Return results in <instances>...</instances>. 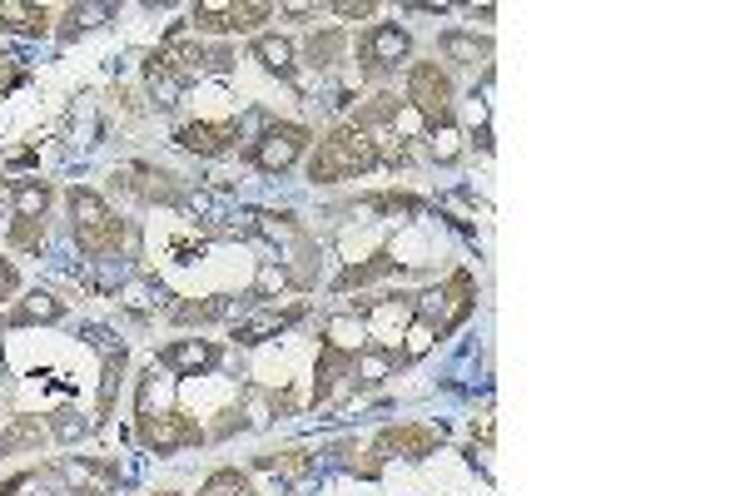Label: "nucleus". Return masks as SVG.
I'll return each instance as SVG.
<instances>
[{
    "label": "nucleus",
    "mask_w": 745,
    "mask_h": 496,
    "mask_svg": "<svg viewBox=\"0 0 745 496\" xmlns=\"http://www.w3.org/2000/svg\"><path fill=\"white\" fill-rule=\"evenodd\" d=\"M45 442V427H40V417H15L5 432H0V452H25V447H40Z\"/></svg>",
    "instance_id": "nucleus-16"
},
{
    "label": "nucleus",
    "mask_w": 745,
    "mask_h": 496,
    "mask_svg": "<svg viewBox=\"0 0 745 496\" xmlns=\"http://www.w3.org/2000/svg\"><path fill=\"white\" fill-rule=\"evenodd\" d=\"M274 5L264 0H244V5H199L194 10V25L199 30H254L259 20H269Z\"/></svg>",
    "instance_id": "nucleus-6"
},
{
    "label": "nucleus",
    "mask_w": 745,
    "mask_h": 496,
    "mask_svg": "<svg viewBox=\"0 0 745 496\" xmlns=\"http://www.w3.org/2000/svg\"><path fill=\"white\" fill-rule=\"evenodd\" d=\"M373 209H383V214H413V209H423V199H413V194H378V199H368Z\"/></svg>",
    "instance_id": "nucleus-26"
},
{
    "label": "nucleus",
    "mask_w": 745,
    "mask_h": 496,
    "mask_svg": "<svg viewBox=\"0 0 745 496\" xmlns=\"http://www.w3.org/2000/svg\"><path fill=\"white\" fill-rule=\"evenodd\" d=\"M472 293H477V288H472V278H467V273H452V278H447V288H443V298H447L443 333H447V328H457V323L472 313Z\"/></svg>",
    "instance_id": "nucleus-14"
},
{
    "label": "nucleus",
    "mask_w": 745,
    "mask_h": 496,
    "mask_svg": "<svg viewBox=\"0 0 745 496\" xmlns=\"http://www.w3.org/2000/svg\"><path fill=\"white\" fill-rule=\"evenodd\" d=\"M393 268V253H373L368 263H353L343 278H338V288H363V283H373V278H383Z\"/></svg>",
    "instance_id": "nucleus-21"
},
{
    "label": "nucleus",
    "mask_w": 745,
    "mask_h": 496,
    "mask_svg": "<svg viewBox=\"0 0 745 496\" xmlns=\"http://www.w3.org/2000/svg\"><path fill=\"white\" fill-rule=\"evenodd\" d=\"M45 204H50V184H40V179L15 184V219H40Z\"/></svg>",
    "instance_id": "nucleus-17"
},
{
    "label": "nucleus",
    "mask_w": 745,
    "mask_h": 496,
    "mask_svg": "<svg viewBox=\"0 0 745 496\" xmlns=\"http://www.w3.org/2000/svg\"><path fill=\"white\" fill-rule=\"evenodd\" d=\"M75 496H100V492H75Z\"/></svg>",
    "instance_id": "nucleus-32"
},
{
    "label": "nucleus",
    "mask_w": 745,
    "mask_h": 496,
    "mask_svg": "<svg viewBox=\"0 0 745 496\" xmlns=\"http://www.w3.org/2000/svg\"><path fill=\"white\" fill-rule=\"evenodd\" d=\"M398 115V95H378V100H368L358 115H353V129H368V124H388Z\"/></svg>",
    "instance_id": "nucleus-23"
},
{
    "label": "nucleus",
    "mask_w": 745,
    "mask_h": 496,
    "mask_svg": "<svg viewBox=\"0 0 745 496\" xmlns=\"http://www.w3.org/2000/svg\"><path fill=\"white\" fill-rule=\"evenodd\" d=\"M0 25L10 35H45L50 30V10L30 5V0H0Z\"/></svg>",
    "instance_id": "nucleus-11"
},
{
    "label": "nucleus",
    "mask_w": 745,
    "mask_h": 496,
    "mask_svg": "<svg viewBox=\"0 0 745 496\" xmlns=\"http://www.w3.org/2000/svg\"><path fill=\"white\" fill-rule=\"evenodd\" d=\"M189 154H224L234 139H239V124H184L179 134H174Z\"/></svg>",
    "instance_id": "nucleus-9"
},
{
    "label": "nucleus",
    "mask_w": 745,
    "mask_h": 496,
    "mask_svg": "<svg viewBox=\"0 0 745 496\" xmlns=\"http://www.w3.org/2000/svg\"><path fill=\"white\" fill-rule=\"evenodd\" d=\"M254 60L264 70H274V75H294V45L284 35H259L254 40Z\"/></svg>",
    "instance_id": "nucleus-13"
},
{
    "label": "nucleus",
    "mask_w": 745,
    "mask_h": 496,
    "mask_svg": "<svg viewBox=\"0 0 745 496\" xmlns=\"http://www.w3.org/2000/svg\"><path fill=\"white\" fill-rule=\"evenodd\" d=\"M70 214H75V239L85 253H120V244H130V229L120 214H110V204L90 189L70 194Z\"/></svg>",
    "instance_id": "nucleus-2"
},
{
    "label": "nucleus",
    "mask_w": 745,
    "mask_h": 496,
    "mask_svg": "<svg viewBox=\"0 0 745 496\" xmlns=\"http://www.w3.org/2000/svg\"><path fill=\"white\" fill-rule=\"evenodd\" d=\"M303 318V308H289V313H264L259 323H244L239 328V343H264L269 333H284L289 323H298Z\"/></svg>",
    "instance_id": "nucleus-18"
},
{
    "label": "nucleus",
    "mask_w": 745,
    "mask_h": 496,
    "mask_svg": "<svg viewBox=\"0 0 745 496\" xmlns=\"http://www.w3.org/2000/svg\"><path fill=\"white\" fill-rule=\"evenodd\" d=\"M343 45H348V35H343V30H318V35L308 40V60L328 70V65H338V55H343Z\"/></svg>",
    "instance_id": "nucleus-19"
},
{
    "label": "nucleus",
    "mask_w": 745,
    "mask_h": 496,
    "mask_svg": "<svg viewBox=\"0 0 745 496\" xmlns=\"http://www.w3.org/2000/svg\"><path fill=\"white\" fill-rule=\"evenodd\" d=\"M15 283H20V278H15V268L0 258V298H10V293H15Z\"/></svg>",
    "instance_id": "nucleus-30"
},
{
    "label": "nucleus",
    "mask_w": 745,
    "mask_h": 496,
    "mask_svg": "<svg viewBox=\"0 0 745 496\" xmlns=\"http://www.w3.org/2000/svg\"><path fill=\"white\" fill-rule=\"evenodd\" d=\"M428 343H433V328H428V323H418V328H413V338H408V358H423V353H428Z\"/></svg>",
    "instance_id": "nucleus-29"
},
{
    "label": "nucleus",
    "mask_w": 745,
    "mask_h": 496,
    "mask_svg": "<svg viewBox=\"0 0 745 496\" xmlns=\"http://www.w3.org/2000/svg\"><path fill=\"white\" fill-rule=\"evenodd\" d=\"M259 472H279V477H308L313 472V462H308V452H269V457H259Z\"/></svg>",
    "instance_id": "nucleus-20"
},
{
    "label": "nucleus",
    "mask_w": 745,
    "mask_h": 496,
    "mask_svg": "<svg viewBox=\"0 0 745 496\" xmlns=\"http://www.w3.org/2000/svg\"><path fill=\"white\" fill-rule=\"evenodd\" d=\"M443 442V427H423V422H403V427H388L378 432V452H398V457H428L433 447Z\"/></svg>",
    "instance_id": "nucleus-7"
},
{
    "label": "nucleus",
    "mask_w": 745,
    "mask_h": 496,
    "mask_svg": "<svg viewBox=\"0 0 745 496\" xmlns=\"http://www.w3.org/2000/svg\"><path fill=\"white\" fill-rule=\"evenodd\" d=\"M120 372H125V353L105 363V382H100V417H110V407H115V387H120Z\"/></svg>",
    "instance_id": "nucleus-25"
},
{
    "label": "nucleus",
    "mask_w": 745,
    "mask_h": 496,
    "mask_svg": "<svg viewBox=\"0 0 745 496\" xmlns=\"http://www.w3.org/2000/svg\"><path fill=\"white\" fill-rule=\"evenodd\" d=\"M408 100H413L433 124L452 120V85H447V75L433 65V60L413 65V75H408Z\"/></svg>",
    "instance_id": "nucleus-4"
},
{
    "label": "nucleus",
    "mask_w": 745,
    "mask_h": 496,
    "mask_svg": "<svg viewBox=\"0 0 745 496\" xmlns=\"http://www.w3.org/2000/svg\"><path fill=\"white\" fill-rule=\"evenodd\" d=\"M303 144H308V129H303V124H269V129L259 134V144L249 149V159H254L264 174H284V169H294Z\"/></svg>",
    "instance_id": "nucleus-3"
},
{
    "label": "nucleus",
    "mask_w": 745,
    "mask_h": 496,
    "mask_svg": "<svg viewBox=\"0 0 745 496\" xmlns=\"http://www.w3.org/2000/svg\"><path fill=\"white\" fill-rule=\"evenodd\" d=\"M159 496H174V492H159Z\"/></svg>",
    "instance_id": "nucleus-33"
},
{
    "label": "nucleus",
    "mask_w": 745,
    "mask_h": 496,
    "mask_svg": "<svg viewBox=\"0 0 745 496\" xmlns=\"http://www.w3.org/2000/svg\"><path fill=\"white\" fill-rule=\"evenodd\" d=\"M368 10H373L368 0H343V5H338V15H368Z\"/></svg>",
    "instance_id": "nucleus-31"
},
{
    "label": "nucleus",
    "mask_w": 745,
    "mask_h": 496,
    "mask_svg": "<svg viewBox=\"0 0 745 496\" xmlns=\"http://www.w3.org/2000/svg\"><path fill=\"white\" fill-rule=\"evenodd\" d=\"M358 55H363L368 70H388V65H398V60L408 55V35H403L398 25H373V30L358 40Z\"/></svg>",
    "instance_id": "nucleus-8"
},
{
    "label": "nucleus",
    "mask_w": 745,
    "mask_h": 496,
    "mask_svg": "<svg viewBox=\"0 0 745 496\" xmlns=\"http://www.w3.org/2000/svg\"><path fill=\"white\" fill-rule=\"evenodd\" d=\"M219 353L209 348V343H199V338H184V343H169L164 353H159V363L169 372H179V377H194V372H204L214 363Z\"/></svg>",
    "instance_id": "nucleus-10"
},
{
    "label": "nucleus",
    "mask_w": 745,
    "mask_h": 496,
    "mask_svg": "<svg viewBox=\"0 0 745 496\" xmlns=\"http://www.w3.org/2000/svg\"><path fill=\"white\" fill-rule=\"evenodd\" d=\"M140 442H145L149 452H179V447H194V442H204V432L184 417V412H145L140 417Z\"/></svg>",
    "instance_id": "nucleus-5"
},
{
    "label": "nucleus",
    "mask_w": 745,
    "mask_h": 496,
    "mask_svg": "<svg viewBox=\"0 0 745 496\" xmlns=\"http://www.w3.org/2000/svg\"><path fill=\"white\" fill-rule=\"evenodd\" d=\"M443 50H447V55H457L462 65H472L477 55H487V45H472V40H462V35H447Z\"/></svg>",
    "instance_id": "nucleus-27"
},
{
    "label": "nucleus",
    "mask_w": 745,
    "mask_h": 496,
    "mask_svg": "<svg viewBox=\"0 0 745 496\" xmlns=\"http://www.w3.org/2000/svg\"><path fill=\"white\" fill-rule=\"evenodd\" d=\"M10 248L40 253V248H45V224H40V219H15V224H10Z\"/></svg>",
    "instance_id": "nucleus-22"
},
{
    "label": "nucleus",
    "mask_w": 745,
    "mask_h": 496,
    "mask_svg": "<svg viewBox=\"0 0 745 496\" xmlns=\"http://www.w3.org/2000/svg\"><path fill=\"white\" fill-rule=\"evenodd\" d=\"M60 313H65V303H60L55 293H30V298L10 313V323H15V328H20V323H55Z\"/></svg>",
    "instance_id": "nucleus-15"
},
{
    "label": "nucleus",
    "mask_w": 745,
    "mask_h": 496,
    "mask_svg": "<svg viewBox=\"0 0 745 496\" xmlns=\"http://www.w3.org/2000/svg\"><path fill=\"white\" fill-rule=\"evenodd\" d=\"M373 164H378V144L363 129H338L308 159V179L313 184H338V179H353V174H363Z\"/></svg>",
    "instance_id": "nucleus-1"
},
{
    "label": "nucleus",
    "mask_w": 745,
    "mask_h": 496,
    "mask_svg": "<svg viewBox=\"0 0 745 496\" xmlns=\"http://www.w3.org/2000/svg\"><path fill=\"white\" fill-rule=\"evenodd\" d=\"M224 313V298H209V303H184L179 308V318L184 323H199V318H219Z\"/></svg>",
    "instance_id": "nucleus-28"
},
{
    "label": "nucleus",
    "mask_w": 745,
    "mask_h": 496,
    "mask_svg": "<svg viewBox=\"0 0 745 496\" xmlns=\"http://www.w3.org/2000/svg\"><path fill=\"white\" fill-rule=\"evenodd\" d=\"M120 179H125V189H135L140 199H164V204H174V199H179V189L169 184V174H159V169H145V164L125 169Z\"/></svg>",
    "instance_id": "nucleus-12"
},
{
    "label": "nucleus",
    "mask_w": 745,
    "mask_h": 496,
    "mask_svg": "<svg viewBox=\"0 0 745 496\" xmlns=\"http://www.w3.org/2000/svg\"><path fill=\"white\" fill-rule=\"evenodd\" d=\"M199 496H254V487L239 477V472H214L209 482H204V492Z\"/></svg>",
    "instance_id": "nucleus-24"
}]
</instances>
